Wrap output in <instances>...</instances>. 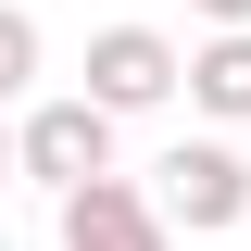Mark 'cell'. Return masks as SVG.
I'll return each instance as SVG.
<instances>
[{"label":"cell","mask_w":251,"mask_h":251,"mask_svg":"<svg viewBox=\"0 0 251 251\" xmlns=\"http://www.w3.org/2000/svg\"><path fill=\"white\" fill-rule=\"evenodd\" d=\"M13 163H25L38 188H88V176H113V113H100V100H38V113L13 126Z\"/></svg>","instance_id":"6da1fadb"},{"label":"cell","mask_w":251,"mask_h":251,"mask_svg":"<svg viewBox=\"0 0 251 251\" xmlns=\"http://www.w3.org/2000/svg\"><path fill=\"white\" fill-rule=\"evenodd\" d=\"M151 214H163V226H201V239H214V226H239V214H251V163L226 151V138H176V151H163V188H151Z\"/></svg>","instance_id":"7a4b0ae2"},{"label":"cell","mask_w":251,"mask_h":251,"mask_svg":"<svg viewBox=\"0 0 251 251\" xmlns=\"http://www.w3.org/2000/svg\"><path fill=\"white\" fill-rule=\"evenodd\" d=\"M63 251H176V226L151 214V188L88 176V188H63Z\"/></svg>","instance_id":"3957f363"},{"label":"cell","mask_w":251,"mask_h":251,"mask_svg":"<svg viewBox=\"0 0 251 251\" xmlns=\"http://www.w3.org/2000/svg\"><path fill=\"white\" fill-rule=\"evenodd\" d=\"M163 88H176V38H151V25H100V38H88V88H75V100H100V113H151Z\"/></svg>","instance_id":"277c9868"},{"label":"cell","mask_w":251,"mask_h":251,"mask_svg":"<svg viewBox=\"0 0 251 251\" xmlns=\"http://www.w3.org/2000/svg\"><path fill=\"white\" fill-rule=\"evenodd\" d=\"M176 75H188V100H201L214 126H251V25H214Z\"/></svg>","instance_id":"5b68a950"},{"label":"cell","mask_w":251,"mask_h":251,"mask_svg":"<svg viewBox=\"0 0 251 251\" xmlns=\"http://www.w3.org/2000/svg\"><path fill=\"white\" fill-rule=\"evenodd\" d=\"M38 75V13H13V0H0V100L25 88Z\"/></svg>","instance_id":"8992f818"},{"label":"cell","mask_w":251,"mask_h":251,"mask_svg":"<svg viewBox=\"0 0 251 251\" xmlns=\"http://www.w3.org/2000/svg\"><path fill=\"white\" fill-rule=\"evenodd\" d=\"M188 13H214V25H251V0H188Z\"/></svg>","instance_id":"52a82bcc"},{"label":"cell","mask_w":251,"mask_h":251,"mask_svg":"<svg viewBox=\"0 0 251 251\" xmlns=\"http://www.w3.org/2000/svg\"><path fill=\"white\" fill-rule=\"evenodd\" d=\"M0 176H13V126H0Z\"/></svg>","instance_id":"ba28073f"},{"label":"cell","mask_w":251,"mask_h":251,"mask_svg":"<svg viewBox=\"0 0 251 251\" xmlns=\"http://www.w3.org/2000/svg\"><path fill=\"white\" fill-rule=\"evenodd\" d=\"M0 251H13V239H0Z\"/></svg>","instance_id":"9c48e42d"}]
</instances>
